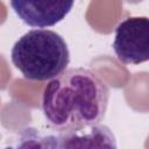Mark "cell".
I'll return each instance as SVG.
<instances>
[{
	"label": "cell",
	"instance_id": "1",
	"mask_svg": "<svg viewBox=\"0 0 149 149\" xmlns=\"http://www.w3.org/2000/svg\"><path fill=\"white\" fill-rule=\"evenodd\" d=\"M108 100V86L95 72L84 68L65 69L44 87L42 112L52 130L76 133L99 125Z\"/></svg>",
	"mask_w": 149,
	"mask_h": 149
},
{
	"label": "cell",
	"instance_id": "2",
	"mask_svg": "<svg viewBox=\"0 0 149 149\" xmlns=\"http://www.w3.org/2000/svg\"><path fill=\"white\" fill-rule=\"evenodd\" d=\"M14 66L28 80L44 81L62 73L70 63L65 40L56 31L33 29L23 34L12 48Z\"/></svg>",
	"mask_w": 149,
	"mask_h": 149
},
{
	"label": "cell",
	"instance_id": "3",
	"mask_svg": "<svg viewBox=\"0 0 149 149\" xmlns=\"http://www.w3.org/2000/svg\"><path fill=\"white\" fill-rule=\"evenodd\" d=\"M113 49L125 64L137 65L149 59V20L147 16H129L115 27Z\"/></svg>",
	"mask_w": 149,
	"mask_h": 149
},
{
	"label": "cell",
	"instance_id": "4",
	"mask_svg": "<svg viewBox=\"0 0 149 149\" xmlns=\"http://www.w3.org/2000/svg\"><path fill=\"white\" fill-rule=\"evenodd\" d=\"M9 3L26 24L48 28L65 19L72 9L74 0H9Z\"/></svg>",
	"mask_w": 149,
	"mask_h": 149
},
{
	"label": "cell",
	"instance_id": "5",
	"mask_svg": "<svg viewBox=\"0 0 149 149\" xmlns=\"http://www.w3.org/2000/svg\"><path fill=\"white\" fill-rule=\"evenodd\" d=\"M80 130L76 133H58V135H47L40 137L45 141L42 147L57 148H81V147H108L115 148V137L111 129L104 125L91 127L87 132Z\"/></svg>",
	"mask_w": 149,
	"mask_h": 149
}]
</instances>
